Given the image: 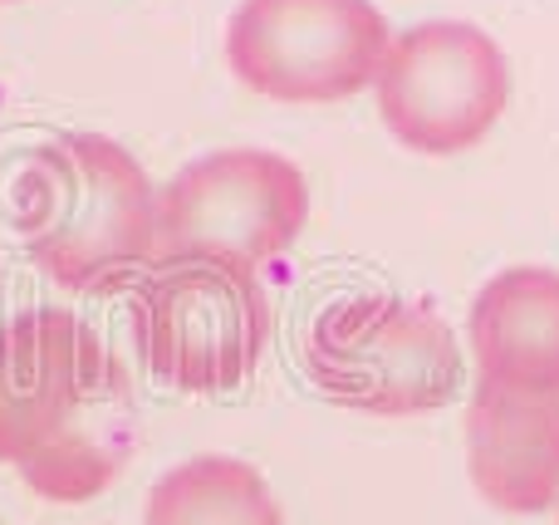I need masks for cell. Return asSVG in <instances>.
<instances>
[{
	"label": "cell",
	"instance_id": "obj_8",
	"mask_svg": "<svg viewBox=\"0 0 559 525\" xmlns=\"http://www.w3.org/2000/svg\"><path fill=\"white\" fill-rule=\"evenodd\" d=\"M466 467L496 511H550L559 501V393L481 379L466 403Z\"/></svg>",
	"mask_w": 559,
	"mask_h": 525
},
{
	"label": "cell",
	"instance_id": "obj_7",
	"mask_svg": "<svg viewBox=\"0 0 559 525\" xmlns=\"http://www.w3.org/2000/svg\"><path fill=\"white\" fill-rule=\"evenodd\" d=\"M309 222V187L289 157L226 147L197 157L157 192V255H216L261 265L289 251Z\"/></svg>",
	"mask_w": 559,
	"mask_h": 525
},
{
	"label": "cell",
	"instance_id": "obj_5",
	"mask_svg": "<svg viewBox=\"0 0 559 525\" xmlns=\"http://www.w3.org/2000/svg\"><path fill=\"white\" fill-rule=\"evenodd\" d=\"M373 0H241L226 25V64L275 104H338L364 94L388 55Z\"/></svg>",
	"mask_w": 559,
	"mask_h": 525
},
{
	"label": "cell",
	"instance_id": "obj_4",
	"mask_svg": "<svg viewBox=\"0 0 559 525\" xmlns=\"http://www.w3.org/2000/svg\"><path fill=\"white\" fill-rule=\"evenodd\" d=\"M305 369L324 398L373 418L437 413L466 383L452 330L397 295H348L329 305L305 339Z\"/></svg>",
	"mask_w": 559,
	"mask_h": 525
},
{
	"label": "cell",
	"instance_id": "obj_12",
	"mask_svg": "<svg viewBox=\"0 0 559 525\" xmlns=\"http://www.w3.org/2000/svg\"><path fill=\"white\" fill-rule=\"evenodd\" d=\"M555 511H559V501H555Z\"/></svg>",
	"mask_w": 559,
	"mask_h": 525
},
{
	"label": "cell",
	"instance_id": "obj_10",
	"mask_svg": "<svg viewBox=\"0 0 559 525\" xmlns=\"http://www.w3.org/2000/svg\"><path fill=\"white\" fill-rule=\"evenodd\" d=\"M143 525H285L275 491L241 457H192L177 462L147 491Z\"/></svg>",
	"mask_w": 559,
	"mask_h": 525
},
{
	"label": "cell",
	"instance_id": "obj_11",
	"mask_svg": "<svg viewBox=\"0 0 559 525\" xmlns=\"http://www.w3.org/2000/svg\"><path fill=\"white\" fill-rule=\"evenodd\" d=\"M0 5H10V0H0Z\"/></svg>",
	"mask_w": 559,
	"mask_h": 525
},
{
	"label": "cell",
	"instance_id": "obj_6",
	"mask_svg": "<svg viewBox=\"0 0 559 525\" xmlns=\"http://www.w3.org/2000/svg\"><path fill=\"white\" fill-rule=\"evenodd\" d=\"M373 84L388 133L423 157L476 147L511 104L501 45L466 20H427L393 39Z\"/></svg>",
	"mask_w": 559,
	"mask_h": 525
},
{
	"label": "cell",
	"instance_id": "obj_1",
	"mask_svg": "<svg viewBox=\"0 0 559 525\" xmlns=\"http://www.w3.org/2000/svg\"><path fill=\"white\" fill-rule=\"evenodd\" d=\"M133 379L74 310L0 324V467L59 506L94 501L123 467Z\"/></svg>",
	"mask_w": 559,
	"mask_h": 525
},
{
	"label": "cell",
	"instance_id": "obj_2",
	"mask_svg": "<svg viewBox=\"0 0 559 525\" xmlns=\"http://www.w3.org/2000/svg\"><path fill=\"white\" fill-rule=\"evenodd\" d=\"M10 212L35 265L64 290L118 295L157 261V192L114 138L64 133L20 153Z\"/></svg>",
	"mask_w": 559,
	"mask_h": 525
},
{
	"label": "cell",
	"instance_id": "obj_3",
	"mask_svg": "<svg viewBox=\"0 0 559 525\" xmlns=\"http://www.w3.org/2000/svg\"><path fill=\"white\" fill-rule=\"evenodd\" d=\"M128 324L147 373L177 393H231L261 369L271 300L251 265L157 255L128 285Z\"/></svg>",
	"mask_w": 559,
	"mask_h": 525
},
{
	"label": "cell",
	"instance_id": "obj_9",
	"mask_svg": "<svg viewBox=\"0 0 559 525\" xmlns=\"http://www.w3.org/2000/svg\"><path fill=\"white\" fill-rule=\"evenodd\" d=\"M472 354L486 383L559 393V271L511 265L472 305Z\"/></svg>",
	"mask_w": 559,
	"mask_h": 525
}]
</instances>
